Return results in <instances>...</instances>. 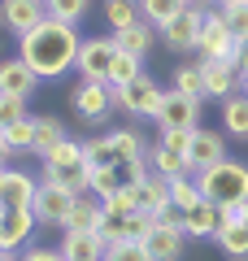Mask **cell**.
<instances>
[{
    "instance_id": "obj_42",
    "label": "cell",
    "mask_w": 248,
    "mask_h": 261,
    "mask_svg": "<svg viewBox=\"0 0 248 261\" xmlns=\"http://www.w3.org/2000/svg\"><path fill=\"white\" fill-rule=\"evenodd\" d=\"M5 209H9V205H5V200H0V218H5Z\"/></svg>"
},
{
    "instance_id": "obj_8",
    "label": "cell",
    "mask_w": 248,
    "mask_h": 261,
    "mask_svg": "<svg viewBox=\"0 0 248 261\" xmlns=\"http://www.w3.org/2000/svg\"><path fill=\"white\" fill-rule=\"evenodd\" d=\"M153 122H157V130H196L201 126V100H192V96L170 87Z\"/></svg>"
},
{
    "instance_id": "obj_16",
    "label": "cell",
    "mask_w": 248,
    "mask_h": 261,
    "mask_svg": "<svg viewBox=\"0 0 248 261\" xmlns=\"http://www.w3.org/2000/svg\"><path fill=\"white\" fill-rule=\"evenodd\" d=\"M135 209L139 214H153V218H161L165 209H175L170 205V178H161L157 170H148L135 183Z\"/></svg>"
},
{
    "instance_id": "obj_13",
    "label": "cell",
    "mask_w": 248,
    "mask_h": 261,
    "mask_svg": "<svg viewBox=\"0 0 248 261\" xmlns=\"http://www.w3.org/2000/svg\"><path fill=\"white\" fill-rule=\"evenodd\" d=\"M222 226H227V209L213 205V200H201V205L183 209V231H187V240H218Z\"/></svg>"
},
{
    "instance_id": "obj_34",
    "label": "cell",
    "mask_w": 248,
    "mask_h": 261,
    "mask_svg": "<svg viewBox=\"0 0 248 261\" xmlns=\"http://www.w3.org/2000/svg\"><path fill=\"white\" fill-rule=\"evenodd\" d=\"M22 118H31L27 100H22V96H5V92H0V130H9L13 122H22Z\"/></svg>"
},
{
    "instance_id": "obj_9",
    "label": "cell",
    "mask_w": 248,
    "mask_h": 261,
    "mask_svg": "<svg viewBox=\"0 0 248 261\" xmlns=\"http://www.w3.org/2000/svg\"><path fill=\"white\" fill-rule=\"evenodd\" d=\"M70 205H74V192H65L61 183H48V178H39V192H35V218L39 226H65V218H70Z\"/></svg>"
},
{
    "instance_id": "obj_22",
    "label": "cell",
    "mask_w": 248,
    "mask_h": 261,
    "mask_svg": "<svg viewBox=\"0 0 248 261\" xmlns=\"http://www.w3.org/2000/svg\"><path fill=\"white\" fill-rule=\"evenodd\" d=\"M148 170H157L161 178H183V174H196V170H192V161H187L183 152L165 148L161 140H157V148L148 152Z\"/></svg>"
},
{
    "instance_id": "obj_20",
    "label": "cell",
    "mask_w": 248,
    "mask_h": 261,
    "mask_svg": "<svg viewBox=\"0 0 248 261\" xmlns=\"http://www.w3.org/2000/svg\"><path fill=\"white\" fill-rule=\"evenodd\" d=\"M109 244L101 240V231H65L61 235V257L65 261H105Z\"/></svg>"
},
{
    "instance_id": "obj_14",
    "label": "cell",
    "mask_w": 248,
    "mask_h": 261,
    "mask_svg": "<svg viewBox=\"0 0 248 261\" xmlns=\"http://www.w3.org/2000/svg\"><path fill=\"white\" fill-rule=\"evenodd\" d=\"M187 161H192L196 174L209 170V166H218V161H227V135H222V130H209V126H196L192 130V148H187Z\"/></svg>"
},
{
    "instance_id": "obj_15",
    "label": "cell",
    "mask_w": 248,
    "mask_h": 261,
    "mask_svg": "<svg viewBox=\"0 0 248 261\" xmlns=\"http://www.w3.org/2000/svg\"><path fill=\"white\" fill-rule=\"evenodd\" d=\"M201 70H205V100H227L239 92V65L201 57Z\"/></svg>"
},
{
    "instance_id": "obj_36",
    "label": "cell",
    "mask_w": 248,
    "mask_h": 261,
    "mask_svg": "<svg viewBox=\"0 0 248 261\" xmlns=\"http://www.w3.org/2000/svg\"><path fill=\"white\" fill-rule=\"evenodd\" d=\"M161 144L187 157V148H192V130H161Z\"/></svg>"
},
{
    "instance_id": "obj_24",
    "label": "cell",
    "mask_w": 248,
    "mask_h": 261,
    "mask_svg": "<svg viewBox=\"0 0 248 261\" xmlns=\"http://www.w3.org/2000/svg\"><path fill=\"white\" fill-rule=\"evenodd\" d=\"M61 140H65V122L53 118V113H35V157L44 161Z\"/></svg>"
},
{
    "instance_id": "obj_32",
    "label": "cell",
    "mask_w": 248,
    "mask_h": 261,
    "mask_svg": "<svg viewBox=\"0 0 248 261\" xmlns=\"http://www.w3.org/2000/svg\"><path fill=\"white\" fill-rule=\"evenodd\" d=\"M44 5H48V18H57V22H70V27H79L92 0H44Z\"/></svg>"
},
{
    "instance_id": "obj_5",
    "label": "cell",
    "mask_w": 248,
    "mask_h": 261,
    "mask_svg": "<svg viewBox=\"0 0 248 261\" xmlns=\"http://www.w3.org/2000/svg\"><path fill=\"white\" fill-rule=\"evenodd\" d=\"M161 100H165V87L157 83L153 74H139L135 83L113 87V105H118L122 113H131V118H157Z\"/></svg>"
},
{
    "instance_id": "obj_44",
    "label": "cell",
    "mask_w": 248,
    "mask_h": 261,
    "mask_svg": "<svg viewBox=\"0 0 248 261\" xmlns=\"http://www.w3.org/2000/svg\"><path fill=\"white\" fill-rule=\"evenodd\" d=\"M218 5H231V0H218Z\"/></svg>"
},
{
    "instance_id": "obj_11",
    "label": "cell",
    "mask_w": 248,
    "mask_h": 261,
    "mask_svg": "<svg viewBox=\"0 0 248 261\" xmlns=\"http://www.w3.org/2000/svg\"><path fill=\"white\" fill-rule=\"evenodd\" d=\"M44 18H48L44 0H0V27L13 31L18 39L27 35V31H35Z\"/></svg>"
},
{
    "instance_id": "obj_10",
    "label": "cell",
    "mask_w": 248,
    "mask_h": 261,
    "mask_svg": "<svg viewBox=\"0 0 248 261\" xmlns=\"http://www.w3.org/2000/svg\"><path fill=\"white\" fill-rule=\"evenodd\" d=\"M201 22H205V9H192V5H187V9L179 13L170 27H161L157 35H161V44L170 48V53H196V44H201Z\"/></svg>"
},
{
    "instance_id": "obj_1",
    "label": "cell",
    "mask_w": 248,
    "mask_h": 261,
    "mask_svg": "<svg viewBox=\"0 0 248 261\" xmlns=\"http://www.w3.org/2000/svg\"><path fill=\"white\" fill-rule=\"evenodd\" d=\"M79 48H83L79 27L57 22V18H44L35 31H27V35L18 39V57L39 74V83L61 79L65 70H74V65H79Z\"/></svg>"
},
{
    "instance_id": "obj_28",
    "label": "cell",
    "mask_w": 248,
    "mask_h": 261,
    "mask_svg": "<svg viewBox=\"0 0 248 261\" xmlns=\"http://www.w3.org/2000/svg\"><path fill=\"white\" fill-rule=\"evenodd\" d=\"M175 92L192 96V100H201V96H205V70H201V61H183L175 70Z\"/></svg>"
},
{
    "instance_id": "obj_38",
    "label": "cell",
    "mask_w": 248,
    "mask_h": 261,
    "mask_svg": "<svg viewBox=\"0 0 248 261\" xmlns=\"http://www.w3.org/2000/svg\"><path fill=\"white\" fill-rule=\"evenodd\" d=\"M9 157H13V148H9V140H5V130H0V166H9Z\"/></svg>"
},
{
    "instance_id": "obj_37",
    "label": "cell",
    "mask_w": 248,
    "mask_h": 261,
    "mask_svg": "<svg viewBox=\"0 0 248 261\" xmlns=\"http://www.w3.org/2000/svg\"><path fill=\"white\" fill-rule=\"evenodd\" d=\"M22 261H65V257H61V248H39V244H31L22 252Z\"/></svg>"
},
{
    "instance_id": "obj_39",
    "label": "cell",
    "mask_w": 248,
    "mask_h": 261,
    "mask_svg": "<svg viewBox=\"0 0 248 261\" xmlns=\"http://www.w3.org/2000/svg\"><path fill=\"white\" fill-rule=\"evenodd\" d=\"M187 5H192V9H213L218 0H187Z\"/></svg>"
},
{
    "instance_id": "obj_43",
    "label": "cell",
    "mask_w": 248,
    "mask_h": 261,
    "mask_svg": "<svg viewBox=\"0 0 248 261\" xmlns=\"http://www.w3.org/2000/svg\"><path fill=\"white\" fill-rule=\"evenodd\" d=\"M5 170H9V166H0V178H5Z\"/></svg>"
},
{
    "instance_id": "obj_40",
    "label": "cell",
    "mask_w": 248,
    "mask_h": 261,
    "mask_svg": "<svg viewBox=\"0 0 248 261\" xmlns=\"http://www.w3.org/2000/svg\"><path fill=\"white\" fill-rule=\"evenodd\" d=\"M0 261H22V252H0Z\"/></svg>"
},
{
    "instance_id": "obj_3",
    "label": "cell",
    "mask_w": 248,
    "mask_h": 261,
    "mask_svg": "<svg viewBox=\"0 0 248 261\" xmlns=\"http://www.w3.org/2000/svg\"><path fill=\"white\" fill-rule=\"evenodd\" d=\"M196 183H201V196L205 200H213V205L231 209V205H244L248 200V161H218V166L201 170L196 174Z\"/></svg>"
},
{
    "instance_id": "obj_19",
    "label": "cell",
    "mask_w": 248,
    "mask_h": 261,
    "mask_svg": "<svg viewBox=\"0 0 248 261\" xmlns=\"http://www.w3.org/2000/svg\"><path fill=\"white\" fill-rule=\"evenodd\" d=\"M101 222H105V200L96 192H83V196H74L70 218H65L61 231H101Z\"/></svg>"
},
{
    "instance_id": "obj_2",
    "label": "cell",
    "mask_w": 248,
    "mask_h": 261,
    "mask_svg": "<svg viewBox=\"0 0 248 261\" xmlns=\"http://www.w3.org/2000/svg\"><path fill=\"white\" fill-rule=\"evenodd\" d=\"M39 166H44V178H48V183H61L65 192H74V196H83L87 187H92L87 152H83V140H74V135H65V140L57 144Z\"/></svg>"
},
{
    "instance_id": "obj_33",
    "label": "cell",
    "mask_w": 248,
    "mask_h": 261,
    "mask_svg": "<svg viewBox=\"0 0 248 261\" xmlns=\"http://www.w3.org/2000/svg\"><path fill=\"white\" fill-rule=\"evenodd\" d=\"M222 18H227V27L235 31L239 44H248V0H231V5H218Z\"/></svg>"
},
{
    "instance_id": "obj_21",
    "label": "cell",
    "mask_w": 248,
    "mask_h": 261,
    "mask_svg": "<svg viewBox=\"0 0 248 261\" xmlns=\"http://www.w3.org/2000/svg\"><path fill=\"white\" fill-rule=\"evenodd\" d=\"M113 39H118V48H122V53H131V57H139V61H144V57L153 53V44H157V27L139 18L135 27H122V31H113Z\"/></svg>"
},
{
    "instance_id": "obj_30",
    "label": "cell",
    "mask_w": 248,
    "mask_h": 261,
    "mask_svg": "<svg viewBox=\"0 0 248 261\" xmlns=\"http://www.w3.org/2000/svg\"><path fill=\"white\" fill-rule=\"evenodd\" d=\"M139 74H144V61L131 57V53H118V61L109 65V79H105V83L109 87H127V83H135Z\"/></svg>"
},
{
    "instance_id": "obj_26",
    "label": "cell",
    "mask_w": 248,
    "mask_h": 261,
    "mask_svg": "<svg viewBox=\"0 0 248 261\" xmlns=\"http://www.w3.org/2000/svg\"><path fill=\"white\" fill-rule=\"evenodd\" d=\"M105 27H109V35L113 31H122V27H135L144 13H139V0H105Z\"/></svg>"
},
{
    "instance_id": "obj_41",
    "label": "cell",
    "mask_w": 248,
    "mask_h": 261,
    "mask_svg": "<svg viewBox=\"0 0 248 261\" xmlns=\"http://www.w3.org/2000/svg\"><path fill=\"white\" fill-rule=\"evenodd\" d=\"M239 92L248 96V70H244V74H239Z\"/></svg>"
},
{
    "instance_id": "obj_27",
    "label": "cell",
    "mask_w": 248,
    "mask_h": 261,
    "mask_svg": "<svg viewBox=\"0 0 248 261\" xmlns=\"http://www.w3.org/2000/svg\"><path fill=\"white\" fill-rule=\"evenodd\" d=\"M183 9H187V0H139V13H144V22H153L157 31L170 27V22H175Z\"/></svg>"
},
{
    "instance_id": "obj_7",
    "label": "cell",
    "mask_w": 248,
    "mask_h": 261,
    "mask_svg": "<svg viewBox=\"0 0 248 261\" xmlns=\"http://www.w3.org/2000/svg\"><path fill=\"white\" fill-rule=\"evenodd\" d=\"M118 39L113 35H83V48H79V79H96V83H105L109 79V65L118 61Z\"/></svg>"
},
{
    "instance_id": "obj_4",
    "label": "cell",
    "mask_w": 248,
    "mask_h": 261,
    "mask_svg": "<svg viewBox=\"0 0 248 261\" xmlns=\"http://www.w3.org/2000/svg\"><path fill=\"white\" fill-rule=\"evenodd\" d=\"M239 39H235V31L227 27V18H222V9L213 5V9H205V22H201V44H196V53L201 57H209V61H231V65H239Z\"/></svg>"
},
{
    "instance_id": "obj_35",
    "label": "cell",
    "mask_w": 248,
    "mask_h": 261,
    "mask_svg": "<svg viewBox=\"0 0 248 261\" xmlns=\"http://www.w3.org/2000/svg\"><path fill=\"white\" fill-rule=\"evenodd\" d=\"M105 261H153V257H148L144 244L122 240V244H109V248H105Z\"/></svg>"
},
{
    "instance_id": "obj_25",
    "label": "cell",
    "mask_w": 248,
    "mask_h": 261,
    "mask_svg": "<svg viewBox=\"0 0 248 261\" xmlns=\"http://www.w3.org/2000/svg\"><path fill=\"white\" fill-rule=\"evenodd\" d=\"M222 248V257L231 261H248V222H227L218 231V240H213Z\"/></svg>"
},
{
    "instance_id": "obj_17",
    "label": "cell",
    "mask_w": 248,
    "mask_h": 261,
    "mask_svg": "<svg viewBox=\"0 0 248 261\" xmlns=\"http://www.w3.org/2000/svg\"><path fill=\"white\" fill-rule=\"evenodd\" d=\"M35 87H39V74L22 61V57H5V61H0V92L5 96H22V100H27Z\"/></svg>"
},
{
    "instance_id": "obj_29",
    "label": "cell",
    "mask_w": 248,
    "mask_h": 261,
    "mask_svg": "<svg viewBox=\"0 0 248 261\" xmlns=\"http://www.w3.org/2000/svg\"><path fill=\"white\" fill-rule=\"evenodd\" d=\"M205 196H201V183H196V174H183V178H170V205L183 214V209L201 205Z\"/></svg>"
},
{
    "instance_id": "obj_31",
    "label": "cell",
    "mask_w": 248,
    "mask_h": 261,
    "mask_svg": "<svg viewBox=\"0 0 248 261\" xmlns=\"http://www.w3.org/2000/svg\"><path fill=\"white\" fill-rule=\"evenodd\" d=\"M5 140H9L13 157H18V152H35V113L22 118V122H13V126L5 130Z\"/></svg>"
},
{
    "instance_id": "obj_12",
    "label": "cell",
    "mask_w": 248,
    "mask_h": 261,
    "mask_svg": "<svg viewBox=\"0 0 248 261\" xmlns=\"http://www.w3.org/2000/svg\"><path fill=\"white\" fill-rule=\"evenodd\" d=\"M39 218L35 209H5V218H0V252H22L31 244V235H35Z\"/></svg>"
},
{
    "instance_id": "obj_18",
    "label": "cell",
    "mask_w": 248,
    "mask_h": 261,
    "mask_svg": "<svg viewBox=\"0 0 248 261\" xmlns=\"http://www.w3.org/2000/svg\"><path fill=\"white\" fill-rule=\"evenodd\" d=\"M35 192H39V178H31L27 170H5V178H0V200L9 209H31L35 205Z\"/></svg>"
},
{
    "instance_id": "obj_23",
    "label": "cell",
    "mask_w": 248,
    "mask_h": 261,
    "mask_svg": "<svg viewBox=\"0 0 248 261\" xmlns=\"http://www.w3.org/2000/svg\"><path fill=\"white\" fill-rule=\"evenodd\" d=\"M222 130L231 140H248V96L235 92L222 100Z\"/></svg>"
},
{
    "instance_id": "obj_6",
    "label": "cell",
    "mask_w": 248,
    "mask_h": 261,
    "mask_svg": "<svg viewBox=\"0 0 248 261\" xmlns=\"http://www.w3.org/2000/svg\"><path fill=\"white\" fill-rule=\"evenodd\" d=\"M70 105H74V113H79L87 126H101V122L118 109V105H113V87L96 83V79H79L74 92H70Z\"/></svg>"
}]
</instances>
